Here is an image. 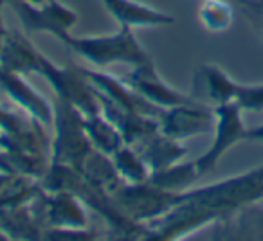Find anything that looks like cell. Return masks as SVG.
I'll return each mask as SVG.
<instances>
[{
  "instance_id": "cell-2",
  "label": "cell",
  "mask_w": 263,
  "mask_h": 241,
  "mask_svg": "<svg viewBox=\"0 0 263 241\" xmlns=\"http://www.w3.org/2000/svg\"><path fill=\"white\" fill-rule=\"evenodd\" d=\"M63 44L87 59L88 63L105 69L114 63H123V65L137 67L150 63L152 58L137 42L134 29L119 26V31L112 34H101V36H85L76 38L70 34Z\"/></svg>"
},
{
  "instance_id": "cell-22",
  "label": "cell",
  "mask_w": 263,
  "mask_h": 241,
  "mask_svg": "<svg viewBox=\"0 0 263 241\" xmlns=\"http://www.w3.org/2000/svg\"><path fill=\"white\" fill-rule=\"evenodd\" d=\"M198 20L209 33H223L233 26L234 11L227 0H204L198 9Z\"/></svg>"
},
{
  "instance_id": "cell-11",
  "label": "cell",
  "mask_w": 263,
  "mask_h": 241,
  "mask_svg": "<svg viewBox=\"0 0 263 241\" xmlns=\"http://www.w3.org/2000/svg\"><path fill=\"white\" fill-rule=\"evenodd\" d=\"M0 90L4 92L24 113H27L33 119L40 120L42 125L51 126L54 108L52 103H49L36 88L31 87L24 74L9 72L0 67Z\"/></svg>"
},
{
  "instance_id": "cell-30",
  "label": "cell",
  "mask_w": 263,
  "mask_h": 241,
  "mask_svg": "<svg viewBox=\"0 0 263 241\" xmlns=\"http://www.w3.org/2000/svg\"><path fill=\"white\" fill-rule=\"evenodd\" d=\"M0 239H9V236H8V234H6L2 229H0Z\"/></svg>"
},
{
  "instance_id": "cell-21",
  "label": "cell",
  "mask_w": 263,
  "mask_h": 241,
  "mask_svg": "<svg viewBox=\"0 0 263 241\" xmlns=\"http://www.w3.org/2000/svg\"><path fill=\"white\" fill-rule=\"evenodd\" d=\"M112 160L116 164L117 173L121 175V178L128 184H143L148 182L150 178V168L143 160L136 148L123 144L116 153L112 155Z\"/></svg>"
},
{
  "instance_id": "cell-3",
  "label": "cell",
  "mask_w": 263,
  "mask_h": 241,
  "mask_svg": "<svg viewBox=\"0 0 263 241\" xmlns=\"http://www.w3.org/2000/svg\"><path fill=\"white\" fill-rule=\"evenodd\" d=\"M54 108V139L51 140V162L65 164L81 171L85 158L94 150L83 125L85 113L63 99L56 97Z\"/></svg>"
},
{
  "instance_id": "cell-7",
  "label": "cell",
  "mask_w": 263,
  "mask_h": 241,
  "mask_svg": "<svg viewBox=\"0 0 263 241\" xmlns=\"http://www.w3.org/2000/svg\"><path fill=\"white\" fill-rule=\"evenodd\" d=\"M20 24L27 33H47L65 42L78 22V13L58 0H47L45 4L34 6L29 2H11Z\"/></svg>"
},
{
  "instance_id": "cell-15",
  "label": "cell",
  "mask_w": 263,
  "mask_h": 241,
  "mask_svg": "<svg viewBox=\"0 0 263 241\" xmlns=\"http://www.w3.org/2000/svg\"><path fill=\"white\" fill-rule=\"evenodd\" d=\"M238 85L240 83H236L220 67L213 65V63H205V65L198 67L197 72H195V90H197V94L193 97L198 99V101L204 97L215 106L226 105V103L236 99Z\"/></svg>"
},
{
  "instance_id": "cell-16",
  "label": "cell",
  "mask_w": 263,
  "mask_h": 241,
  "mask_svg": "<svg viewBox=\"0 0 263 241\" xmlns=\"http://www.w3.org/2000/svg\"><path fill=\"white\" fill-rule=\"evenodd\" d=\"M134 148L148 164L150 171H161L164 168H170L187 155V148L182 144V140L172 139L164 135L161 130L148 135Z\"/></svg>"
},
{
  "instance_id": "cell-19",
  "label": "cell",
  "mask_w": 263,
  "mask_h": 241,
  "mask_svg": "<svg viewBox=\"0 0 263 241\" xmlns=\"http://www.w3.org/2000/svg\"><path fill=\"white\" fill-rule=\"evenodd\" d=\"M200 178L198 169L193 162H177V164L164 168L161 171H152L148 182L159 189L170 191V193H182L190 189L197 180Z\"/></svg>"
},
{
  "instance_id": "cell-25",
  "label": "cell",
  "mask_w": 263,
  "mask_h": 241,
  "mask_svg": "<svg viewBox=\"0 0 263 241\" xmlns=\"http://www.w3.org/2000/svg\"><path fill=\"white\" fill-rule=\"evenodd\" d=\"M238 6H240L245 18L263 36V0H238Z\"/></svg>"
},
{
  "instance_id": "cell-4",
  "label": "cell",
  "mask_w": 263,
  "mask_h": 241,
  "mask_svg": "<svg viewBox=\"0 0 263 241\" xmlns=\"http://www.w3.org/2000/svg\"><path fill=\"white\" fill-rule=\"evenodd\" d=\"M112 200L123 214L137 223H150L164 216L179 204V193L159 189L150 182L128 184L123 182L110 193Z\"/></svg>"
},
{
  "instance_id": "cell-8",
  "label": "cell",
  "mask_w": 263,
  "mask_h": 241,
  "mask_svg": "<svg viewBox=\"0 0 263 241\" xmlns=\"http://www.w3.org/2000/svg\"><path fill=\"white\" fill-rule=\"evenodd\" d=\"M159 125L164 135L177 140L204 135L215 128V108H209L202 101L164 108L159 117Z\"/></svg>"
},
{
  "instance_id": "cell-13",
  "label": "cell",
  "mask_w": 263,
  "mask_h": 241,
  "mask_svg": "<svg viewBox=\"0 0 263 241\" xmlns=\"http://www.w3.org/2000/svg\"><path fill=\"white\" fill-rule=\"evenodd\" d=\"M106 11L119 26L137 29V27H166L175 22L172 15L152 8L137 0H101Z\"/></svg>"
},
{
  "instance_id": "cell-24",
  "label": "cell",
  "mask_w": 263,
  "mask_h": 241,
  "mask_svg": "<svg viewBox=\"0 0 263 241\" xmlns=\"http://www.w3.org/2000/svg\"><path fill=\"white\" fill-rule=\"evenodd\" d=\"M47 239H96L99 234L88 227L81 229H47L44 234Z\"/></svg>"
},
{
  "instance_id": "cell-17",
  "label": "cell",
  "mask_w": 263,
  "mask_h": 241,
  "mask_svg": "<svg viewBox=\"0 0 263 241\" xmlns=\"http://www.w3.org/2000/svg\"><path fill=\"white\" fill-rule=\"evenodd\" d=\"M80 173L83 175V178L87 180L88 184L106 191V193H112L114 189H117V187L124 182L119 173H117L112 157L101 153V151H98L96 148L90 151V155L85 158Z\"/></svg>"
},
{
  "instance_id": "cell-29",
  "label": "cell",
  "mask_w": 263,
  "mask_h": 241,
  "mask_svg": "<svg viewBox=\"0 0 263 241\" xmlns=\"http://www.w3.org/2000/svg\"><path fill=\"white\" fill-rule=\"evenodd\" d=\"M11 2H18V0H6V4H11ZM20 2H29V4H34V6H42V4H45L47 0H20Z\"/></svg>"
},
{
  "instance_id": "cell-14",
  "label": "cell",
  "mask_w": 263,
  "mask_h": 241,
  "mask_svg": "<svg viewBox=\"0 0 263 241\" xmlns=\"http://www.w3.org/2000/svg\"><path fill=\"white\" fill-rule=\"evenodd\" d=\"M42 52L20 31H9L0 47V67L9 72L40 74Z\"/></svg>"
},
{
  "instance_id": "cell-27",
  "label": "cell",
  "mask_w": 263,
  "mask_h": 241,
  "mask_svg": "<svg viewBox=\"0 0 263 241\" xmlns=\"http://www.w3.org/2000/svg\"><path fill=\"white\" fill-rule=\"evenodd\" d=\"M6 0H0V47H2V44H4L6 36H8L9 31L6 29V24H4V18H2V8H4Z\"/></svg>"
},
{
  "instance_id": "cell-10",
  "label": "cell",
  "mask_w": 263,
  "mask_h": 241,
  "mask_svg": "<svg viewBox=\"0 0 263 241\" xmlns=\"http://www.w3.org/2000/svg\"><path fill=\"white\" fill-rule=\"evenodd\" d=\"M124 81L130 85L137 94L143 95L146 101H150L152 105L159 106V108H172L177 105H186V103L198 101L193 95H186L182 92H179L177 88H173L172 85H168L159 72L155 70L154 62L144 63V65L132 67L130 72L124 76Z\"/></svg>"
},
{
  "instance_id": "cell-1",
  "label": "cell",
  "mask_w": 263,
  "mask_h": 241,
  "mask_svg": "<svg viewBox=\"0 0 263 241\" xmlns=\"http://www.w3.org/2000/svg\"><path fill=\"white\" fill-rule=\"evenodd\" d=\"M179 196L205 207L218 216L220 222L240 209L263 200V166L223 178L211 186L186 189Z\"/></svg>"
},
{
  "instance_id": "cell-6",
  "label": "cell",
  "mask_w": 263,
  "mask_h": 241,
  "mask_svg": "<svg viewBox=\"0 0 263 241\" xmlns=\"http://www.w3.org/2000/svg\"><path fill=\"white\" fill-rule=\"evenodd\" d=\"M243 110L236 101L215 106V128H213V143L200 157L195 160L198 175L204 176L218 166L220 158L238 143H243L247 130L243 125Z\"/></svg>"
},
{
  "instance_id": "cell-9",
  "label": "cell",
  "mask_w": 263,
  "mask_h": 241,
  "mask_svg": "<svg viewBox=\"0 0 263 241\" xmlns=\"http://www.w3.org/2000/svg\"><path fill=\"white\" fill-rule=\"evenodd\" d=\"M36 205L40 209L45 229H81L87 227V205L69 191L40 189L36 194Z\"/></svg>"
},
{
  "instance_id": "cell-26",
  "label": "cell",
  "mask_w": 263,
  "mask_h": 241,
  "mask_svg": "<svg viewBox=\"0 0 263 241\" xmlns=\"http://www.w3.org/2000/svg\"><path fill=\"white\" fill-rule=\"evenodd\" d=\"M245 140H252V143H263V125L256 126V128L247 130Z\"/></svg>"
},
{
  "instance_id": "cell-20",
  "label": "cell",
  "mask_w": 263,
  "mask_h": 241,
  "mask_svg": "<svg viewBox=\"0 0 263 241\" xmlns=\"http://www.w3.org/2000/svg\"><path fill=\"white\" fill-rule=\"evenodd\" d=\"M49 166H51L49 157L24 153V151H8L0 148V171L40 180L47 173Z\"/></svg>"
},
{
  "instance_id": "cell-5",
  "label": "cell",
  "mask_w": 263,
  "mask_h": 241,
  "mask_svg": "<svg viewBox=\"0 0 263 241\" xmlns=\"http://www.w3.org/2000/svg\"><path fill=\"white\" fill-rule=\"evenodd\" d=\"M40 76H44L45 81L52 87L56 97L70 103L85 115L99 112V103L83 67H78L74 63L60 67L52 63L47 56L42 54Z\"/></svg>"
},
{
  "instance_id": "cell-28",
  "label": "cell",
  "mask_w": 263,
  "mask_h": 241,
  "mask_svg": "<svg viewBox=\"0 0 263 241\" xmlns=\"http://www.w3.org/2000/svg\"><path fill=\"white\" fill-rule=\"evenodd\" d=\"M16 175H11V173H6V171H0V191L4 189L6 186H8L9 182H11L13 178H15Z\"/></svg>"
},
{
  "instance_id": "cell-23",
  "label": "cell",
  "mask_w": 263,
  "mask_h": 241,
  "mask_svg": "<svg viewBox=\"0 0 263 241\" xmlns=\"http://www.w3.org/2000/svg\"><path fill=\"white\" fill-rule=\"evenodd\" d=\"M234 101L243 112H263V83L238 85Z\"/></svg>"
},
{
  "instance_id": "cell-18",
  "label": "cell",
  "mask_w": 263,
  "mask_h": 241,
  "mask_svg": "<svg viewBox=\"0 0 263 241\" xmlns=\"http://www.w3.org/2000/svg\"><path fill=\"white\" fill-rule=\"evenodd\" d=\"M83 125H85V130H87V135H88V139H90L92 146L98 151H101V153L112 157V155L124 144L119 130H117L105 115H101V112L85 115Z\"/></svg>"
},
{
  "instance_id": "cell-12",
  "label": "cell",
  "mask_w": 263,
  "mask_h": 241,
  "mask_svg": "<svg viewBox=\"0 0 263 241\" xmlns=\"http://www.w3.org/2000/svg\"><path fill=\"white\" fill-rule=\"evenodd\" d=\"M87 74L88 81L92 83V87L103 94L106 99L117 105L119 108L128 110L132 113H141V115H148V117H155L159 119L162 113V108L152 105L150 101L143 97L141 94H137L126 81H121L117 77L110 76V74L103 72V70H88L83 69Z\"/></svg>"
}]
</instances>
